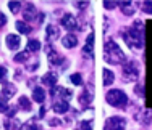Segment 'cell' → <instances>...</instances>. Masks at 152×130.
I'll use <instances>...</instances> for the list:
<instances>
[{
    "label": "cell",
    "instance_id": "obj_1",
    "mask_svg": "<svg viewBox=\"0 0 152 130\" xmlns=\"http://www.w3.org/2000/svg\"><path fill=\"white\" fill-rule=\"evenodd\" d=\"M123 39H125L126 45L129 47L134 52H139L144 47V35H142V23L141 21H136L129 29H126V32L123 34Z\"/></svg>",
    "mask_w": 152,
    "mask_h": 130
},
{
    "label": "cell",
    "instance_id": "obj_2",
    "mask_svg": "<svg viewBox=\"0 0 152 130\" xmlns=\"http://www.w3.org/2000/svg\"><path fill=\"white\" fill-rule=\"evenodd\" d=\"M104 60L110 64H121L126 61V55L123 53V50L118 47L117 42L108 40L104 47Z\"/></svg>",
    "mask_w": 152,
    "mask_h": 130
},
{
    "label": "cell",
    "instance_id": "obj_3",
    "mask_svg": "<svg viewBox=\"0 0 152 130\" xmlns=\"http://www.w3.org/2000/svg\"><path fill=\"white\" fill-rule=\"evenodd\" d=\"M107 103L112 104V106L115 108H123L128 104V96H126L125 92H121V90H110V92L107 93L105 96Z\"/></svg>",
    "mask_w": 152,
    "mask_h": 130
},
{
    "label": "cell",
    "instance_id": "obj_4",
    "mask_svg": "<svg viewBox=\"0 0 152 130\" xmlns=\"http://www.w3.org/2000/svg\"><path fill=\"white\" fill-rule=\"evenodd\" d=\"M123 75H125V79L129 82L137 80V77H139V66H137V63H134V61L126 63L125 66H123Z\"/></svg>",
    "mask_w": 152,
    "mask_h": 130
},
{
    "label": "cell",
    "instance_id": "obj_5",
    "mask_svg": "<svg viewBox=\"0 0 152 130\" xmlns=\"http://www.w3.org/2000/svg\"><path fill=\"white\" fill-rule=\"evenodd\" d=\"M125 129H126V121L123 117L115 116V117L107 119L105 129H104V130H125Z\"/></svg>",
    "mask_w": 152,
    "mask_h": 130
},
{
    "label": "cell",
    "instance_id": "obj_6",
    "mask_svg": "<svg viewBox=\"0 0 152 130\" xmlns=\"http://www.w3.org/2000/svg\"><path fill=\"white\" fill-rule=\"evenodd\" d=\"M61 26H63L65 29H68V31H75L76 27H78V21H76V18L73 16V14L66 13L63 18L60 19Z\"/></svg>",
    "mask_w": 152,
    "mask_h": 130
},
{
    "label": "cell",
    "instance_id": "obj_7",
    "mask_svg": "<svg viewBox=\"0 0 152 130\" xmlns=\"http://www.w3.org/2000/svg\"><path fill=\"white\" fill-rule=\"evenodd\" d=\"M52 95L53 96H58L60 101H68V100L71 98V95H73V93H71L68 88H63V87H55V88L52 90Z\"/></svg>",
    "mask_w": 152,
    "mask_h": 130
},
{
    "label": "cell",
    "instance_id": "obj_8",
    "mask_svg": "<svg viewBox=\"0 0 152 130\" xmlns=\"http://www.w3.org/2000/svg\"><path fill=\"white\" fill-rule=\"evenodd\" d=\"M16 93V87L13 85V84H10V82H5L3 84V88H2V100H8V98H12L13 95Z\"/></svg>",
    "mask_w": 152,
    "mask_h": 130
},
{
    "label": "cell",
    "instance_id": "obj_9",
    "mask_svg": "<svg viewBox=\"0 0 152 130\" xmlns=\"http://www.w3.org/2000/svg\"><path fill=\"white\" fill-rule=\"evenodd\" d=\"M5 42H7V47H8L10 50H18V48H20V45H21L20 37L15 35V34H8V35H7V39H5Z\"/></svg>",
    "mask_w": 152,
    "mask_h": 130
},
{
    "label": "cell",
    "instance_id": "obj_10",
    "mask_svg": "<svg viewBox=\"0 0 152 130\" xmlns=\"http://www.w3.org/2000/svg\"><path fill=\"white\" fill-rule=\"evenodd\" d=\"M37 19V10L32 3H26L24 5V19L26 21H31V19Z\"/></svg>",
    "mask_w": 152,
    "mask_h": 130
},
{
    "label": "cell",
    "instance_id": "obj_11",
    "mask_svg": "<svg viewBox=\"0 0 152 130\" xmlns=\"http://www.w3.org/2000/svg\"><path fill=\"white\" fill-rule=\"evenodd\" d=\"M45 35H47V40H50V42L57 40V39H58V35H60L58 27L53 26V24H49L47 29H45Z\"/></svg>",
    "mask_w": 152,
    "mask_h": 130
},
{
    "label": "cell",
    "instance_id": "obj_12",
    "mask_svg": "<svg viewBox=\"0 0 152 130\" xmlns=\"http://www.w3.org/2000/svg\"><path fill=\"white\" fill-rule=\"evenodd\" d=\"M49 63L52 64V66H58V64L63 63V56L58 55L55 50L49 48Z\"/></svg>",
    "mask_w": 152,
    "mask_h": 130
},
{
    "label": "cell",
    "instance_id": "obj_13",
    "mask_svg": "<svg viewBox=\"0 0 152 130\" xmlns=\"http://www.w3.org/2000/svg\"><path fill=\"white\" fill-rule=\"evenodd\" d=\"M57 79H58L57 72L52 71V72H47V74H44V77H42V82H44L45 85H49V87H55Z\"/></svg>",
    "mask_w": 152,
    "mask_h": 130
},
{
    "label": "cell",
    "instance_id": "obj_14",
    "mask_svg": "<svg viewBox=\"0 0 152 130\" xmlns=\"http://www.w3.org/2000/svg\"><path fill=\"white\" fill-rule=\"evenodd\" d=\"M61 43H63L65 48H73V47H76V43H78V39H76L75 34H68L61 39Z\"/></svg>",
    "mask_w": 152,
    "mask_h": 130
},
{
    "label": "cell",
    "instance_id": "obj_15",
    "mask_svg": "<svg viewBox=\"0 0 152 130\" xmlns=\"http://www.w3.org/2000/svg\"><path fill=\"white\" fill-rule=\"evenodd\" d=\"M32 100L36 101V103H44L45 100V92L42 87H36L34 90H32Z\"/></svg>",
    "mask_w": 152,
    "mask_h": 130
},
{
    "label": "cell",
    "instance_id": "obj_16",
    "mask_svg": "<svg viewBox=\"0 0 152 130\" xmlns=\"http://www.w3.org/2000/svg\"><path fill=\"white\" fill-rule=\"evenodd\" d=\"M52 109L55 111V113H58V114H63V113H66V111L70 109V104H68V101H55L53 106H52Z\"/></svg>",
    "mask_w": 152,
    "mask_h": 130
},
{
    "label": "cell",
    "instance_id": "obj_17",
    "mask_svg": "<svg viewBox=\"0 0 152 130\" xmlns=\"http://www.w3.org/2000/svg\"><path fill=\"white\" fill-rule=\"evenodd\" d=\"M118 5H120L123 14H128V16H131V14L134 13V6H133L131 2H120Z\"/></svg>",
    "mask_w": 152,
    "mask_h": 130
},
{
    "label": "cell",
    "instance_id": "obj_18",
    "mask_svg": "<svg viewBox=\"0 0 152 130\" xmlns=\"http://www.w3.org/2000/svg\"><path fill=\"white\" fill-rule=\"evenodd\" d=\"M26 50L29 53H37L39 50H41V42L36 40V39H31V40L28 42V45H26Z\"/></svg>",
    "mask_w": 152,
    "mask_h": 130
},
{
    "label": "cell",
    "instance_id": "obj_19",
    "mask_svg": "<svg viewBox=\"0 0 152 130\" xmlns=\"http://www.w3.org/2000/svg\"><path fill=\"white\" fill-rule=\"evenodd\" d=\"M102 75H104V80H102L104 85H110L112 82L115 80V74H113L110 69H104V71H102Z\"/></svg>",
    "mask_w": 152,
    "mask_h": 130
},
{
    "label": "cell",
    "instance_id": "obj_20",
    "mask_svg": "<svg viewBox=\"0 0 152 130\" xmlns=\"http://www.w3.org/2000/svg\"><path fill=\"white\" fill-rule=\"evenodd\" d=\"M16 29L20 31V34H29L31 32V26L28 23H24V21H16Z\"/></svg>",
    "mask_w": 152,
    "mask_h": 130
},
{
    "label": "cell",
    "instance_id": "obj_21",
    "mask_svg": "<svg viewBox=\"0 0 152 130\" xmlns=\"http://www.w3.org/2000/svg\"><path fill=\"white\" fill-rule=\"evenodd\" d=\"M92 50H94V34H89V37H88V42H86V45H84V48H83V52L86 53V55H92Z\"/></svg>",
    "mask_w": 152,
    "mask_h": 130
},
{
    "label": "cell",
    "instance_id": "obj_22",
    "mask_svg": "<svg viewBox=\"0 0 152 130\" xmlns=\"http://www.w3.org/2000/svg\"><path fill=\"white\" fill-rule=\"evenodd\" d=\"M78 100H79V103H81V104H89L92 101V95L88 92V90H86V92H83L81 95H79Z\"/></svg>",
    "mask_w": 152,
    "mask_h": 130
},
{
    "label": "cell",
    "instance_id": "obj_23",
    "mask_svg": "<svg viewBox=\"0 0 152 130\" xmlns=\"http://www.w3.org/2000/svg\"><path fill=\"white\" fill-rule=\"evenodd\" d=\"M20 106L23 108L24 111H31V101H29V98L21 96V98H20Z\"/></svg>",
    "mask_w": 152,
    "mask_h": 130
},
{
    "label": "cell",
    "instance_id": "obj_24",
    "mask_svg": "<svg viewBox=\"0 0 152 130\" xmlns=\"http://www.w3.org/2000/svg\"><path fill=\"white\" fill-rule=\"evenodd\" d=\"M20 125H21V124L16 121V119H13V121H7V122H5V129H7V130H16L18 127H20Z\"/></svg>",
    "mask_w": 152,
    "mask_h": 130
},
{
    "label": "cell",
    "instance_id": "obj_25",
    "mask_svg": "<svg viewBox=\"0 0 152 130\" xmlns=\"http://www.w3.org/2000/svg\"><path fill=\"white\" fill-rule=\"evenodd\" d=\"M8 8L12 13H18V10L21 8V2H8Z\"/></svg>",
    "mask_w": 152,
    "mask_h": 130
},
{
    "label": "cell",
    "instance_id": "obj_26",
    "mask_svg": "<svg viewBox=\"0 0 152 130\" xmlns=\"http://www.w3.org/2000/svg\"><path fill=\"white\" fill-rule=\"evenodd\" d=\"M141 10H142L144 13L152 14V2H142L141 3Z\"/></svg>",
    "mask_w": 152,
    "mask_h": 130
},
{
    "label": "cell",
    "instance_id": "obj_27",
    "mask_svg": "<svg viewBox=\"0 0 152 130\" xmlns=\"http://www.w3.org/2000/svg\"><path fill=\"white\" fill-rule=\"evenodd\" d=\"M70 79H71V82H73L75 85H81V84H83V75L78 74V72H76V74H73Z\"/></svg>",
    "mask_w": 152,
    "mask_h": 130
},
{
    "label": "cell",
    "instance_id": "obj_28",
    "mask_svg": "<svg viewBox=\"0 0 152 130\" xmlns=\"http://www.w3.org/2000/svg\"><path fill=\"white\" fill-rule=\"evenodd\" d=\"M26 60H28V52H21V53H18V55L15 56L16 63H23V61H26Z\"/></svg>",
    "mask_w": 152,
    "mask_h": 130
},
{
    "label": "cell",
    "instance_id": "obj_29",
    "mask_svg": "<svg viewBox=\"0 0 152 130\" xmlns=\"http://www.w3.org/2000/svg\"><path fill=\"white\" fill-rule=\"evenodd\" d=\"M81 130H92V121L84 119V121L81 122Z\"/></svg>",
    "mask_w": 152,
    "mask_h": 130
},
{
    "label": "cell",
    "instance_id": "obj_30",
    "mask_svg": "<svg viewBox=\"0 0 152 130\" xmlns=\"http://www.w3.org/2000/svg\"><path fill=\"white\" fill-rule=\"evenodd\" d=\"M117 5H118V2H110V0H105V2H104V6H105L107 10H112V8H115Z\"/></svg>",
    "mask_w": 152,
    "mask_h": 130
},
{
    "label": "cell",
    "instance_id": "obj_31",
    "mask_svg": "<svg viewBox=\"0 0 152 130\" xmlns=\"http://www.w3.org/2000/svg\"><path fill=\"white\" fill-rule=\"evenodd\" d=\"M88 5H89V2H75V6L78 10H84Z\"/></svg>",
    "mask_w": 152,
    "mask_h": 130
},
{
    "label": "cell",
    "instance_id": "obj_32",
    "mask_svg": "<svg viewBox=\"0 0 152 130\" xmlns=\"http://www.w3.org/2000/svg\"><path fill=\"white\" fill-rule=\"evenodd\" d=\"M7 103H5V100H2L0 98V113H7Z\"/></svg>",
    "mask_w": 152,
    "mask_h": 130
},
{
    "label": "cell",
    "instance_id": "obj_33",
    "mask_svg": "<svg viewBox=\"0 0 152 130\" xmlns=\"http://www.w3.org/2000/svg\"><path fill=\"white\" fill-rule=\"evenodd\" d=\"M26 130H42L41 125H37V124H31V125H28Z\"/></svg>",
    "mask_w": 152,
    "mask_h": 130
},
{
    "label": "cell",
    "instance_id": "obj_34",
    "mask_svg": "<svg viewBox=\"0 0 152 130\" xmlns=\"http://www.w3.org/2000/svg\"><path fill=\"white\" fill-rule=\"evenodd\" d=\"M7 24V18H5V14H3L2 11H0V27L2 26H5Z\"/></svg>",
    "mask_w": 152,
    "mask_h": 130
},
{
    "label": "cell",
    "instance_id": "obj_35",
    "mask_svg": "<svg viewBox=\"0 0 152 130\" xmlns=\"http://www.w3.org/2000/svg\"><path fill=\"white\" fill-rule=\"evenodd\" d=\"M49 125H52V127L60 125V121H58V119H50V121H49Z\"/></svg>",
    "mask_w": 152,
    "mask_h": 130
},
{
    "label": "cell",
    "instance_id": "obj_36",
    "mask_svg": "<svg viewBox=\"0 0 152 130\" xmlns=\"http://www.w3.org/2000/svg\"><path fill=\"white\" fill-rule=\"evenodd\" d=\"M7 75V68H3V66H0V80H2L3 77Z\"/></svg>",
    "mask_w": 152,
    "mask_h": 130
},
{
    "label": "cell",
    "instance_id": "obj_37",
    "mask_svg": "<svg viewBox=\"0 0 152 130\" xmlns=\"http://www.w3.org/2000/svg\"><path fill=\"white\" fill-rule=\"evenodd\" d=\"M136 93H139V96H142V93H144L142 85H137V87H136Z\"/></svg>",
    "mask_w": 152,
    "mask_h": 130
}]
</instances>
